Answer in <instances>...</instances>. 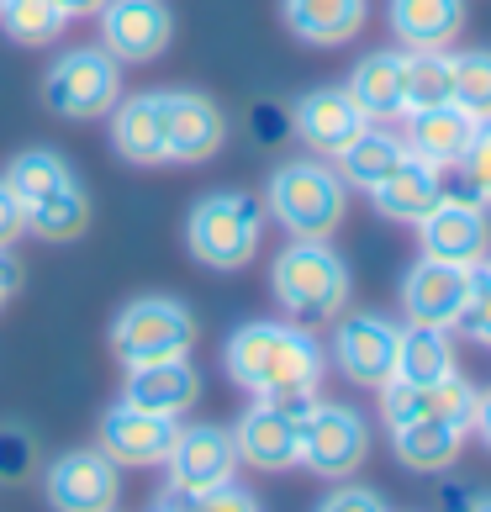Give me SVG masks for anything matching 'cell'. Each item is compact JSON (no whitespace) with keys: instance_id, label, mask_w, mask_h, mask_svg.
I'll return each mask as SVG.
<instances>
[{"instance_id":"9a60e30c","label":"cell","mask_w":491,"mask_h":512,"mask_svg":"<svg viewBox=\"0 0 491 512\" xmlns=\"http://www.w3.org/2000/svg\"><path fill=\"white\" fill-rule=\"evenodd\" d=\"M180 423L164 412H143L132 402H117L101 412V449L117 465H164L169 449H175Z\"/></svg>"},{"instance_id":"7402d4cb","label":"cell","mask_w":491,"mask_h":512,"mask_svg":"<svg viewBox=\"0 0 491 512\" xmlns=\"http://www.w3.org/2000/svg\"><path fill=\"white\" fill-rule=\"evenodd\" d=\"M111 148L127 164H164V90H143L111 106Z\"/></svg>"},{"instance_id":"d6a6232c","label":"cell","mask_w":491,"mask_h":512,"mask_svg":"<svg viewBox=\"0 0 491 512\" xmlns=\"http://www.w3.org/2000/svg\"><path fill=\"white\" fill-rule=\"evenodd\" d=\"M449 101L470 117H491V48H465V53H449Z\"/></svg>"},{"instance_id":"44dd1931","label":"cell","mask_w":491,"mask_h":512,"mask_svg":"<svg viewBox=\"0 0 491 512\" xmlns=\"http://www.w3.org/2000/svg\"><path fill=\"white\" fill-rule=\"evenodd\" d=\"M375 201V212H381L386 222H407V227H418L433 206L444 201V169H433L423 159H402L396 164V175H386L381 185L370 191Z\"/></svg>"},{"instance_id":"4fadbf2b","label":"cell","mask_w":491,"mask_h":512,"mask_svg":"<svg viewBox=\"0 0 491 512\" xmlns=\"http://www.w3.org/2000/svg\"><path fill=\"white\" fill-rule=\"evenodd\" d=\"M396 338H402V328L386 322V317H375V312L344 317L338 333H333V359H338V370H344L354 386L381 391L396 375Z\"/></svg>"},{"instance_id":"7dc6e473","label":"cell","mask_w":491,"mask_h":512,"mask_svg":"<svg viewBox=\"0 0 491 512\" xmlns=\"http://www.w3.org/2000/svg\"><path fill=\"white\" fill-rule=\"evenodd\" d=\"M470 512H491V497H476V502H470Z\"/></svg>"},{"instance_id":"4dcf8cb0","label":"cell","mask_w":491,"mask_h":512,"mask_svg":"<svg viewBox=\"0 0 491 512\" xmlns=\"http://www.w3.org/2000/svg\"><path fill=\"white\" fill-rule=\"evenodd\" d=\"M449 53L444 48H407L402 53V90H407V111H428L449 101Z\"/></svg>"},{"instance_id":"d6986e66","label":"cell","mask_w":491,"mask_h":512,"mask_svg":"<svg viewBox=\"0 0 491 512\" xmlns=\"http://www.w3.org/2000/svg\"><path fill=\"white\" fill-rule=\"evenodd\" d=\"M470 138H476V117L460 111L455 101L428 106V111H407V154L433 164V169H455L465 159Z\"/></svg>"},{"instance_id":"bcb514c9","label":"cell","mask_w":491,"mask_h":512,"mask_svg":"<svg viewBox=\"0 0 491 512\" xmlns=\"http://www.w3.org/2000/svg\"><path fill=\"white\" fill-rule=\"evenodd\" d=\"M470 502H476V497H470V491H460V486L444 491V512H470Z\"/></svg>"},{"instance_id":"74e56055","label":"cell","mask_w":491,"mask_h":512,"mask_svg":"<svg viewBox=\"0 0 491 512\" xmlns=\"http://www.w3.org/2000/svg\"><path fill=\"white\" fill-rule=\"evenodd\" d=\"M317 512H386V502L375 497L370 486H344V491H333V497H323Z\"/></svg>"},{"instance_id":"60d3db41","label":"cell","mask_w":491,"mask_h":512,"mask_svg":"<svg viewBox=\"0 0 491 512\" xmlns=\"http://www.w3.org/2000/svg\"><path fill=\"white\" fill-rule=\"evenodd\" d=\"M291 132V111H280V106H254V138L259 143H280Z\"/></svg>"},{"instance_id":"6da1fadb","label":"cell","mask_w":491,"mask_h":512,"mask_svg":"<svg viewBox=\"0 0 491 512\" xmlns=\"http://www.w3.org/2000/svg\"><path fill=\"white\" fill-rule=\"evenodd\" d=\"M228 375L254 391V396H270V391H286V386H317L323 381V349L307 328L296 322H249L228 338Z\"/></svg>"},{"instance_id":"83f0119b","label":"cell","mask_w":491,"mask_h":512,"mask_svg":"<svg viewBox=\"0 0 491 512\" xmlns=\"http://www.w3.org/2000/svg\"><path fill=\"white\" fill-rule=\"evenodd\" d=\"M455 375V344H449V328H423L412 322L396 338V375L391 381H412V386H428V381H444Z\"/></svg>"},{"instance_id":"f546056e","label":"cell","mask_w":491,"mask_h":512,"mask_svg":"<svg viewBox=\"0 0 491 512\" xmlns=\"http://www.w3.org/2000/svg\"><path fill=\"white\" fill-rule=\"evenodd\" d=\"M27 227L37 238H48V243H69V238H80L85 227H90V201L80 191V180L64 185V191H53L43 201H32L27 206Z\"/></svg>"},{"instance_id":"5bb4252c","label":"cell","mask_w":491,"mask_h":512,"mask_svg":"<svg viewBox=\"0 0 491 512\" xmlns=\"http://www.w3.org/2000/svg\"><path fill=\"white\" fill-rule=\"evenodd\" d=\"M365 127H370V122H365V111L349 101V90H344V85L307 90V96L291 106V132L312 148L317 159H338L354 138H360Z\"/></svg>"},{"instance_id":"f1b7e54d","label":"cell","mask_w":491,"mask_h":512,"mask_svg":"<svg viewBox=\"0 0 491 512\" xmlns=\"http://www.w3.org/2000/svg\"><path fill=\"white\" fill-rule=\"evenodd\" d=\"M0 180L11 185V196L22 201V212H27L32 201H43L53 191H64V185H74V169H69V159L53 154V148H27V154H16L6 164Z\"/></svg>"},{"instance_id":"4316f807","label":"cell","mask_w":491,"mask_h":512,"mask_svg":"<svg viewBox=\"0 0 491 512\" xmlns=\"http://www.w3.org/2000/svg\"><path fill=\"white\" fill-rule=\"evenodd\" d=\"M402 159H407V138H396V132L370 122L360 138L338 154V175H344V185H354V191H375L386 175H396Z\"/></svg>"},{"instance_id":"3957f363","label":"cell","mask_w":491,"mask_h":512,"mask_svg":"<svg viewBox=\"0 0 491 512\" xmlns=\"http://www.w3.org/2000/svg\"><path fill=\"white\" fill-rule=\"evenodd\" d=\"M264 212L286 227L291 238H333L349 212V185L323 159H291L270 175Z\"/></svg>"},{"instance_id":"277c9868","label":"cell","mask_w":491,"mask_h":512,"mask_svg":"<svg viewBox=\"0 0 491 512\" xmlns=\"http://www.w3.org/2000/svg\"><path fill=\"white\" fill-rule=\"evenodd\" d=\"M259 233H264V201L243 191L201 196L191 206V222H185V243L206 270H243L259 254Z\"/></svg>"},{"instance_id":"c3c4849f","label":"cell","mask_w":491,"mask_h":512,"mask_svg":"<svg viewBox=\"0 0 491 512\" xmlns=\"http://www.w3.org/2000/svg\"><path fill=\"white\" fill-rule=\"evenodd\" d=\"M486 275H491V264H486Z\"/></svg>"},{"instance_id":"8992f818","label":"cell","mask_w":491,"mask_h":512,"mask_svg":"<svg viewBox=\"0 0 491 512\" xmlns=\"http://www.w3.org/2000/svg\"><path fill=\"white\" fill-rule=\"evenodd\" d=\"M191 344H196V317L169 296H143V301H132V307H122L117 322H111V354H117L127 370L191 354Z\"/></svg>"},{"instance_id":"7bdbcfd3","label":"cell","mask_w":491,"mask_h":512,"mask_svg":"<svg viewBox=\"0 0 491 512\" xmlns=\"http://www.w3.org/2000/svg\"><path fill=\"white\" fill-rule=\"evenodd\" d=\"M16 286H22V270H16V259L0 249V312H6V301L16 296Z\"/></svg>"},{"instance_id":"d590c367","label":"cell","mask_w":491,"mask_h":512,"mask_svg":"<svg viewBox=\"0 0 491 512\" xmlns=\"http://www.w3.org/2000/svg\"><path fill=\"white\" fill-rule=\"evenodd\" d=\"M32 470H37V439H32L27 428L6 423V428H0V486L27 481Z\"/></svg>"},{"instance_id":"30bf717a","label":"cell","mask_w":491,"mask_h":512,"mask_svg":"<svg viewBox=\"0 0 491 512\" xmlns=\"http://www.w3.org/2000/svg\"><path fill=\"white\" fill-rule=\"evenodd\" d=\"M175 37V16L164 0H106L101 6V48L117 64H154Z\"/></svg>"},{"instance_id":"e0dca14e","label":"cell","mask_w":491,"mask_h":512,"mask_svg":"<svg viewBox=\"0 0 491 512\" xmlns=\"http://www.w3.org/2000/svg\"><path fill=\"white\" fill-rule=\"evenodd\" d=\"M470 296V270L465 264H444V259H418L402 280V307L407 322H423V328H455V317Z\"/></svg>"},{"instance_id":"f6af8a7d","label":"cell","mask_w":491,"mask_h":512,"mask_svg":"<svg viewBox=\"0 0 491 512\" xmlns=\"http://www.w3.org/2000/svg\"><path fill=\"white\" fill-rule=\"evenodd\" d=\"M53 6H59V11L69 16V22H74V16H101L106 0H53Z\"/></svg>"},{"instance_id":"836d02e7","label":"cell","mask_w":491,"mask_h":512,"mask_svg":"<svg viewBox=\"0 0 491 512\" xmlns=\"http://www.w3.org/2000/svg\"><path fill=\"white\" fill-rule=\"evenodd\" d=\"M455 169H460V185H444V196L491 206V117L476 122V138H470L465 159H460Z\"/></svg>"},{"instance_id":"b9f144b4","label":"cell","mask_w":491,"mask_h":512,"mask_svg":"<svg viewBox=\"0 0 491 512\" xmlns=\"http://www.w3.org/2000/svg\"><path fill=\"white\" fill-rule=\"evenodd\" d=\"M148 512H201V507H196V497H185V491L164 486L159 497H154V507H148Z\"/></svg>"},{"instance_id":"5b68a950","label":"cell","mask_w":491,"mask_h":512,"mask_svg":"<svg viewBox=\"0 0 491 512\" xmlns=\"http://www.w3.org/2000/svg\"><path fill=\"white\" fill-rule=\"evenodd\" d=\"M117 101H122V64L106 48H69L43 74V106L53 117L96 122L111 117Z\"/></svg>"},{"instance_id":"ab89813d","label":"cell","mask_w":491,"mask_h":512,"mask_svg":"<svg viewBox=\"0 0 491 512\" xmlns=\"http://www.w3.org/2000/svg\"><path fill=\"white\" fill-rule=\"evenodd\" d=\"M259 402H270L275 412H286V417H307L317 407V386H286V391H270V396H259Z\"/></svg>"},{"instance_id":"ac0fdd59","label":"cell","mask_w":491,"mask_h":512,"mask_svg":"<svg viewBox=\"0 0 491 512\" xmlns=\"http://www.w3.org/2000/svg\"><path fill=\"white\" fill-rule=\"evenodd\" d=\"M233 449H238V460H249L254 470H270V476L291 470L301 465V423L275 412L270 402H254L233 428Z\"/></svg>"},{"instance_id":"cb8c5ba5","label":"cell","mask_w":491,"mask_h":512,"mask_svg":"<svg viewBox=\"0 0 491 512\" xmlns=\"http://www.w3.org/2000/svg\"><path fill=\"white\" fill-rule=\"evenodd\" d=\"M280 16L286 27L312 48H338L349 37H360L370 0H280Z\"/></svg>"},{"instance_id":"ffe728a7","label":"cell","mask_w":491,"mask_h":512,"mask_svg":"<svg viewBox=\"0 0 491 512\" xmlns=\"http://www.w3.org/2000/svg\"><path fill=\"white\" fill-rule=\"evenodd\" d=\"M196 396H201V375L185 354H175V359H154V365H132L122 402L143 407V412L180 417V412L196 407Z\"/></svg>"},{"instance_id":"52a82bcc","label":"cell","mask_w":491,"mask_h":512,"mask_svg":"<svg viewBox=\"0 0 491 512\" xmlns=\"http://www.w3.org/2000/svg\"><path fill=\"white\" fill-rule=\"evenodd\" d=\"M370 454V428L354 407L338 402H317L301 417V465L323 481H344L365 465Z\"/></svg>"},{"instance_id":"ee69618b","label":"cell","mask_w":491,"mask_h":512,"mask_svg":"<svg viewBox=\"0 0 491 512\" xmlns=\"http://www.w3.org/2000/svg\"><path fill=\"white\" fill-rule=\"evenodd\" d=\"M470 428L481 433V444L491 449V391H476V412H470Z\"/></svg>"},{"instance_id":"1f68e13d","label":"cell","mask_w":491,"mask_h":512,"mask_svg":"<svg viewBox=\"0 0 491 512\" xmlns=\"http://www.w3.org/2000/svg\"><path fill=\"white\" fill-rule=\"evenodd\" d=\"M69 16L53 6V0H0V32L22 48H43V43H59Z\"/></svg>"},{"instance_id":"484cf974","label":"cell","mask_w":491,"mask_h":512,"mask_svg":"<svg viewBox=\"0 0 491 512\" xmlns=\"http://www.w3.org/2000/svg\"><path fill=\"white\" fill-rule=\"evenodd\" d=\"M386 22L407 48H449L465 27V0H386Z\"/></svg>"},{"instance_id":"603a6c76","label":"cell","mask_w":491,"mask_h":512,"mask_svg":"<svg viewBox=\"0 0 491 512\" xmlns=\"http://www.w3.org/2000/svg\"><path fill=\"white\" fill-rule=\"evenodd\" d=\"M349 101L365 111V122H391L407 117V90H402V53L396 48H375L349 69Z\"/></svg>"},{"instance_id":"8d00e7d4","label":"cell","mask_w":491,"mask_h":512,"mask_svg":"<svg viewBox=\"0 0 491 512\" xmlns=\"http://www.w3.org/2000/svg\"><path fill=\"white\" fill-rule=\"evenodd\" d=\"M196 507L201 512H259V502H254V491H243V486H217V491H206V497H196Z\"/></svg>"},{"instance_id":"f35d334b","label":"cell","mask_w":491,"mask_h":512,"mask_svg":"<svg viewBox=\"0 0 491 512\" xmlns=\"http://www.w3.org/2000/svg\"><path fill=\"white\" fill-rule=\"evenodd\" d=\"M22 233H27V212H22V201L11 196V185L0 180V249H11Z\"/></svg>"},{"instance_id":"e575fe53","label":"cell","mask_w":491,"mask_h":512,"mask_svg":"<svg viewBox=\"0 0 491 512\" xmlns=\"http://www.w3.org/2000/svg\"><path fill=\"white\" fill-rule=\"evenodd\" d=\"M455 328L465 338H476L481 349H491V275H486V264L470 270V296H465V307L455 317Z\"/></svg>"},{"instance_id":"ba28073f","label":"cell","mask_w":491,"mask_h":512,"mask_svg":"<svg viewBox=\"0 0 491 512\" xmlns=\"http://www.w3.org/2000/svg\"><path fill=\"white\" fill-rule=\"evenodd\" d=\"M53 512H117L122 502V465L106 449H69L43 476Z\"/></svg>"},{"instance_id":"7a4b0ae2","label":"cell","mask_w":491,"mask_h":512,"mask_svg":"<svg viewBox=\"0 0 491 512\" xmlns=\"http://www.w3.org/2000/svg\"><path fill=\"white\" fill-rule=\"evenodd\" d=\"M270 286L296 328H323L349 307V264L328 249V238H291L270 264Z\"/></svg>"},{"instance_id":"7c38bea8","label":"cell","mask_w":491,"mask_h":512,"mask_svg":"<svg viewBox=\"0 0 491 512\" xmlns=\"http://www.w3.org/2000/svg\"><path fill=\"white\" fill-rule=\"evenodd\" d=\"M418 243H423L428 259H444V264H465V270H476V264H486V249H491L486 206L460 201V196H444V201L418 222Z\"/></svg>"},{"instance_id":"8fae6325","label":"cell","mask_w":491,"mask_h":512,"mask_svg":"<svg viewBox=\"0 0 491 512\" xmlns=\"http://www.w3.org/2000/svg\"><path fill=\"white\" fill-rule=\"evenodd\" d=\"M164 465H169V486H175V491H185V497H206V491L228 486L243 460H238L228 428L196 423V428L175 433V449H169Z\"/></svg>"},{"instance_id":"d4e9b609","label":"cell","mask_w":491,"mask_h":512,"mask_svg":"<svg viewBox=\"0 0 491 512\" xmlns=\"http://www.w3.org/2000/svg\"><path fill=\"white\" fill-rule=\"evenodd\" d=\"M465 423H444V417H418V423H402L391 428V449L396 460H402L407 470H418V476H439V470H449L460 460L465 449Z\"/></svg>"},{"instance_id":"2e32d148","label":"cell","mask_w":491,"mask_h":512,"mask_svg":"<svg viewBox=\"0 0 491 512\" xmlns=\"http://www.w3.org/2000/svg\"><path fill=\"white\" fill-rule=\"evenodd\" d=\"M470 412H476V386H470L460 370L444 375V381H428V386H412V381H386L381 386L386 428L418 423V417H444V423H465L470 428Z\"/></svg>"},{"instance_id":"9c48e42d","label":"cell","mask_w":491,"mask_h":512,"mask_svg":"<svg viewBox=\"0 0 491 512\" xmlns=\"http://www.w3.org/2000/svg\"><path fill=\"white\" fill-rule=\"evenodd\" d=\"M228 143V117L201 90H164V164H206Z\"/></svg>"}]
</instances>
